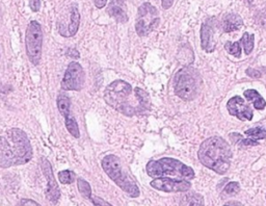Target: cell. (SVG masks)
Instances as JSON below:
<instances>
[{"instance_id": "19", "label": "cell", "mask_w": 266, "mask_h": 206, "mask_svg": "<svg viewBox=\"0 0 266 206\" xmlns=\"http://www.w3.org/2000/svg\"><path fill=\"white\" fill-rule=\"evenodd\" d=\"M107 12L110 17L114 18L118 22L125 23L128 21V16L125 9L122 8H108Z\"/></svg>"}, {"instance_id": "28", "label": "cell", "mask_w": 266, "mask_h": 206, "mask_svg": "<svg viewBox=\"0 0 266 206\" xmlns=\"http://www.w3.org/2000/svg\"><path fill=\"white\" fill-rule=\"evenodd\" d=\"M29 7L32 12H39L41 9V0H29Z\"/></svg>"}, {"instance_id": "24", "label": "cell", "mask_w": 266, "mask_h": 206, "mask_svg": "<svg viewBox=\"0 0 266 206\" xmlns=\"http://www.w3.org/2000/svg\"><path fill=\"white\" fill-rule=\"evenodd\" d=\"M225 49L228 51V53L235 57H240L241 55V46L239 42H227L225 45Z\"/></svg>"}, {"instance_id": "1", "label": "cell", "mask_w": 266, "mask_h": 206, "mask_svg": "<svg viewBox=\"0 0 266 206\" xmlns=\"http://www.w3.org/2000/svg\"><path fill=\"white\" fill-rule=\"evenodd\" d=\"M33 150L26 133L20 128H11L0 136V167L7 169L30 162Z\"/></svg>"}, {"instance_id": "23", "label": "cell", "mask_w": 266, "mask_h": 206, "mask_svg": "<svg viewBox=\"0 0 266 206\" xmlns=\"http://www.w3.org/2000/svg\"><path fill=\"white\" fill-rule=\"evenodd\" d=\"M58 180L62 184H71L75 181V173L71 170H63L58 173Z\"/></svg>"}, {"instance_id": "14", "label": "cell", "mask_w": 266, "mask_h": 206, "mask_svg": "<svg viewBox=\"0 0 266 206\" xmlns=\"http://www.w3.org/2000/svg\"><path fill=\"white\" fill-rule=\"evenodd\" d=\"M201 46L207 53H211L215 50L214 30L209 21L203 23L201 27Z\"/></svg>"}, {"instance_id": "9", "label": "cell", "mask_w": 266, "mask_h": 206, "mask_svg": "<svg viewBox=\"0 0 266 206\" xmlns=\"http://www.w3.org/2000/svg\"><path fill=\"white\" fill-rule=\"evenodd\" d=\"M85 85V71L78 61H71L66 68L60 86L64 91H80Z\"/></svg>"}, {"instance_id": "37", "label": "cell", "mask_w": 266, "mask_h": 206, "mask_svg": "<svg viewBox=\"0 0 266 206\" xmlns=\"http://www.w3.org/2000/svg\"><path fill=\"white\" fill-rule=\"evenodd\" d=\"M265 198H266V195H265Z\"/></svg>"}, {"instance_id": "36", "label": "cell", "mask_w": 266, "mask_h": 206, "mask_svg": "<svg viewBox=\"0 0 266 206\" xmlns=\"http://www.w3.org/2000/svg\"><path fill=\"white\" fill-rule=\"evenodd\" d=\"M248 2H252V0H248Z\"/></svg>"}, {"instance_id": "15", "label": "cell", "mask_w": 266, "mask_h": 206, "mask_svg": "<svg viewBox=\"0 0 266 206\" xmlns=\"http://www.w3.org/2000/svg\"><path fill=\"white\" fill-rule=\"evenodd\" d=\"M243 25V20L238 14L229 13L226 14L222 19V28L225 33H233L239 30Z\"/></svg>"}, {"instance_id": "12", "label": "cell", "mask_w": 266, "mask_h": 206, "mask_svg": "<svg viewBox=\"0 0 266 206\" xmlns=\"http://www.w3.org/2000/svg\"><path fill=\"white\" fill-rule=\"evenodd\" d=\"M227 109L230 115L236 117L240 121H251L254 116L253 109L240 96L232 97L227 103Z\"/></svg>"}, {"instance_id": "16", "label": "cell", "mask_w": 266, "mask_h": 206, "mask_svg": "<svg viewBox=\"0 0 266 206\" xmlns=\"http://www.w3.org/2000/svg\"><path fill=\"white\" fill-rule=\"evenodd\" d=\"M244 97L248 100V101H252L254 104V107L257 110H262L265 108L266 106V102L263 99V97L259 94V92H257L256 90L253 89H248L246 91H244Z\"/></svg>"}, {"instance_id": "10", "label": "cell", "mask_w": 266, "mask_h": 206, "mask_svg": "<svg viewBox=\"0 0 266 206\" xmlns=\"http://www.w3.org/2000/svg\"><path fill=\"white\" fill-rule=\"evenodd\" d=\"M153 188L164 193H184L191 187V183L188 180H178L168 177L154 178L150 182Z\"/></svg>"}, {"instance_id": "2", "label": "cell", "mask_w": 266, "mask_h": 206, "mask_svg": "<svg viewBox=\"0 0 266 206\" xmlns=\"http://www.w3.org/2000/svg\"><path fill=\"white\" fill-rule=\"evenodd\" d=\"M197 157L203 166L219 175H225L231 166L232 151L225 139L211 136L200 146Z\"/></svg>"}, {"instance_id": "11", "label": "cell", "mask_w": 266, "mask_h": 206, "mask_svg": "<svg viewBox=\"0 0 266 206\" xmlns=\"http://www.w3.org/2000/svg\"><path fill=\"white\" fill-rule=\"evenodd\" d=\"M41 167H42L43 174H44V176H45L46 181H47L46 198L48 201H50L53 205H55L58 203L59 198H60V189H59L58 184L54 178L51 164H50L49 161L46 160V158H42Z\"/></svg>"}, {"instance_id": "3", "label": "cell", "mask_w": 266, "mask_h": 206, "mask_svg": "<svg viewBox=\"0 0 266 206\" xmlns=\"http://www.w3.org/2000/svg\"><path fill=\"white\" fill-rule=\"evenodd\" d=\"M146 172L150 177H168L178 180H192L195 173L192 168L172 157H163L157 161H150L146 166Z\"/></svg>"}, {"instance_id": "6", "label": "cell", "mask_w": 266, "mask_h": 206, "mask_svg": "<svg viewBox=\"0 0 266 206\" xmlns=\"http://www.w3.org/2000/svg\"><path fill=\"white\" fill-rule=\"evenodd\" d=\"M201 78L195 69L185 67L179 70L174 77V91L184 101L193 100L201 89Z\"/></svg>"}, {"instance_id": "35", "label": "cell", "mask_w": 266, "mask_h": 206, "mask_svg": "<svg viewBox=\"0 0 266 206\" xmlns=\"http://www.w3.org/2000/svg\"><path fill=\"white\" fill-rule=\"evenodd\" d=\"M223 206H243V204L238 202V201H229Z\"/></svg>"}, {"instance_id": "30", "label": "cell", "mask_w": 266, "mask_h": 206, "mask_svg": "<svg viewBox=\"0 0 266 206\" xmlns=\"http://www.w3.org/2000/svg\"><path fill=\"white\" fill-rule=\"evenodd\" d=\"M240 140H241V144L245 145V146H257V145H259L258 141H254L252 139H248V138L242 139V136H241Z\"/></svg>"}, {"instance_id": "29", "label": "cell", "mask_w": 266, "mask_h": 206, "mask_svg": "<svg viewBox=\"0 0 266 206\" xmlns=\"http://www.w3.org/2000/svg\"><path fill=\"white\" fill-rule=\"evenodd\" d=\"M18 206H41V205H40L38 202L33 201V200H31V199H22V200L19 202Z\"/></svg>"}, {"instance_id": "21", "label": "cell", "mask_w": 266, "mask_h": 206, "mask_svg": "<svg viewBox=\"0 0 266 206\" xmlns=\"http://www.w3.org/2000/svg\"><path fill=\"white\" fill-rule=\"evenodd\" d=\"M248 139H252L254 141H259L266 139V127H253L249 128L244 132Z\"/></svg>"}, {"instance_id": "32", "label": "cell", "mask_w": 266, "mask_h": 206, "mask_svg": "<svg viewBox=\"0 0 266 206\" xmlns=\"http://www.w3.org/2000/svg\"><path fill=\"white\" fill-rule=\"evenodd\" d=\"M125 0H111L108 8H122L124 9Z\"/></svg>"}, {"instance_id": "31", "label": "cell", "mask_w": 266, "mask_h": 206, "mask_svg": "<svg viewBox=\"0 0 266 206\" xmlns=\"http://www.w3.org/2000/svg\"><path fill=\"white\" fill-rule=\"evenodd\" d=\"M245 73L252 78H260L261 77V73L258 71V70H255V69H252V68H247L245 70Z\"/></svg>"}, {"instance_id": "17", "label": "cell", "mask_w": 266, "mask_h": 206, "mask_svg": "<svg viewBox=\"0 0 266 206\" xmlns=\"http://www.w3.org/2000/svg\"><path fill=\"white\" fill-rule=\"evenodd\" d=\"M56 103H57V108H58V112L59 114L63 117V118H66L71 116L70 115V107H71V101H70V98L66 96V95L64 94H59L58 97H57V100H56Z\"/></svg>"}, {"instance_id": "25", "label": "cell", "mask_w": 266, "mask_h": 206, "mask_svg": "<svg viewBox=\"0 0 266 206\" xmlns=\"http://www.w3.org/2000/svg\"><path fill=\"white\" fill-rule=\"evenodd\" d=\"M239 192H240V184L236 181L229 182L224 188V193L229 196H234Z\"/></svg>"}, {"instance_id": "8", "label": "cell", "mask_w": 266, "mask_h": 206, "mask_svg": "<svg viewBox=\"0 0 266 206\" xmlns=\"http://www.w3.org/2000/svg\"><path fill=\"white\" fill-rule=\"evenodd\" d=\"M158 10L150 3L143 4L138 11L136 30L140 37H147L159 25Z\"/></svg>"}, {"instance_id": "34", "label": "cell", "mask_w": 266, "mask_h": 206, "mask_svg": "<svg viewBox=\"0 0 266 206\" xmlns=\"http://www.w3.org/2000/svg\"><path fill=\"white\" fill-rule=\"evenodd\" d=\"M94 4L96 6V8L103 9L107 4V0H94Z\"/></svg>"}, {"instance_id": "20", "label": "cell", "mask_w": 266, "mask_h": 206, "mask_svg": "<svg viewBox=\"0 0 266 206\" xmlns=\"http://www.w3.org/2000/svg\"><path fill=\"white\" fill-rule=\"evenodd\" d=\"M64 125H65V128L70 132L71 135H73L74 138L78 139L80 136V131H79V127H78V124L76 122V120L69 116L64 118Z\"/></svg>"}, {"instance_id": "26", "label": "cell", "mask_w": 266, "mask_h": 206, "mask_svg": "<svg viewBox=\"0 0 266 206\" xmlns=\"http://www.w3.org/2000/svg\"><path fill=\"white\" fill-rule=\"evenodd\" d=\"M205 200L201 194H192L188 198V206H204Z\"/></svg>"}, {"instance_id": "7", "label": "cell", "mask_w": 266, "mask_h": 206, "mask_svg": "<svg viewBox=\"0 0 266 206\" xmlns=\"http://www.w3.org/2000/svg\"><path fill=\"white\" fill-rule=\"evenodd\" d=\"M25 47L26 54L32 65H39L42 58V48H43V31L41 24L33 20L31 21L25 34Z\"/></svg>"}, {"instance_id": "4", "label": "cell", "mask_w": 266, "mask_h": 206, "mask_svg": "<svg viewBox=\"0 0 266 206\" xmlns=\"http://www.w3.org/2000/svg\"><path fill=\"white\" fill-rule=\"evenodd\" d=\"M101 166L106 175L129 197L138 198L141 195L138 183L124 169L120 157L114 154H108L104 156Z\"/></svg>"}, {"instance_id": "18", "label": "cell", "mask_w": 266, "mask_h": 206, "mask_svg": "<svg viewBox=\"0 0 266 206\" xmlns=\"http://www.w3.org/2000/svg\"><path fill=\"white\" fill-rule=\"evenodd\" d=\"M243 46V50L246 55L251 54L254 49V44H255V36L249 35L248 33H244L241 39L238 41Z\"/></svg>"}, {"instance_id": "13", "label": "cell", "mask_w": 266, "mask_h": 206, "mask_svg": "<svg viewBox=\"0 0 266 206\" xmlns=\"http://www.w3.org/2000/svg\"><path fill=\"white\" fill-rule=\"evenodd\" d=\"M79 24H80V14L79 11L77 9L76 6H72L71 7V13H70V21L68 23V26H59L58 30H59V34L62 37H73L77 34L78 28H79Z\"/></svg>"}, {"instance_id": "27", "label": "cell", "mask_w": 266, "mask_h": 206, "mask_svg": "<svg viewBox=\"0 0 266 206\" xmlns=\"http://www.w3.org/2000/svg\"><path fill=\"white\" fill-rule=\"evenodd\" d=\"M89 200L93 203L94 206H112L110 203H108L107 201H105L104 199L100 198V197H97V196H91L89 198Z\"/></svg>"}, {"instance_id": "22", "label": "cell", "mask_w": 266, "mask_h": 206, "mask_svg": "<svg viewBox=\"0 0 266 206\" xmlns=\"http://www.w3.org/2000/svg\"><path fill=\"white\" fill-rule=\"evenodd\" d=\"M77 186L79 193L87 199H89L93 194H92V187L88 181L82 178H77Z\"/></svg>"}, {"instance_id": "5", "label": "cell", "mask_w": 266, "mask_h": 206, "mask_svg": "<svg viewBox=\"0 0 266 206\" xmlns=\"http://www.w3.org/2000/svg\"><path fill=\"white\" fill-rule=\"evenodd\" d=\"M132 94V87L121 79H116L112 82L104 91V100L105 102L118 110L119 113L132 117L139 115L138 107L130 102V96Z\"/></svg>"}, {"instance_id": "33", "label": "cell", "mask_w": 266, "mask_h": 206, "mask_svg": "<svg viewBox=\"0 0 266 206\" xmlns=\"http://www.w3.org/2000/svg\"><path fill=\"white\" fill-rule=\"evenodd\" d=\"M174 4V0H161V6L164 10L170 9Z\"/></svg>"}]
</instances>
